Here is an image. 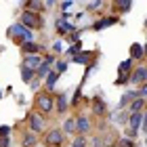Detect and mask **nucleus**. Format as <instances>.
<instances>
[{"label": "nucleus", "instance_id": "0eeeda50", "mask_svg": "<svg viewBox=\"0 0 147 147\" xmlns=\"http://www.w3.org/2000/svg\"><path fill=\"white\" fill-rule=\"evenodd\" d=\"M92 57H95V53H92V51H80L76 57H71V61L78 63V65H90Z\"/></svg>", "mask_w": 147, "mask_h": 147}, {"label": "nucleus", "instance_id": "39448f33", "mask_svg": "<svg viewBox=\"0 0 147 147\" xmlns=\"http://www.w3.org/2000/svg\"><path fill=\"white\" fill-rule=\"evenodd\" d=\"M44 145L46 147H61L63 145V130H59V128L49 130L44 135Z\"/></svg>", "mask_w": 147, "mask_h": 147}, {"label": "nucleus", "instance_id": "2eb2a0df", "mask_svg": "<svg viewBox=\"0 0 147 147\" xmlns=\"http://www.w3.org/2000/svg\"><path fill=\"white\" fill-rule=\"evenodd\" d=\"M55 107H57V111H59V113L67 111L69 103H67V97H65L63 92H61V95H57V97H55Z\"/></svg>", "mask_w": 147, "mask_h": 147}, {"label": "nucleus", "instance_id": "aec40b11", "mask_svg": "<svg viewBox=\"0 0 147 147\" xmlns=\"http://www.w3.org/2000/svg\"><path fill=\"white\" fill-rule=\"evenodd\" d=\"M34 76H36L34 69H28V67H23V65H21V80H23L25 84L32 82V80H34Z\"/></svg>", "mask_w": 147, "mask_h": 147}, {"label": "nucleus", "instance_id": "1a4fd4ad", "mask_svg": "<svg viewBox=\"0 0 147 147\" xmlns=\"http://www.w3.org/2000/svg\"><path fill=\"white\" fill-rule=\"evenodd\" d=\"M40 65H42V57H40V55H25V59H23V67L36 71Z\"/></svg>", "mask_w": 147, "mask_h": 147}, {"label": "nucleus", "instance_id": "b1692460", "mask_svg": "<svg viewBox=\"0 0 147 147\" xmlns=\"http://www.w3.org/2000/svg\"><path fill=\"white\" fill-rule=\"evenodd\" d=\"M49 74H51V67H49V65H44V63L36 69V76L38 78H44V76H49Z\"/></svg>", "mask_w": 147, "mask_h": 147}, {"label": "nucleus", "instance_id": "473e14b6", "mask_svg": "<svg viewBox=\"0 0 147 147\" xmlns=\"http://www.w3.org/2000/svg\"><path fill=\"white\" fill-rule=\"evenodd\" d=\"M11 132V126H0V137H9Z\"/></svg>", "mask_w": 147, "mask_h": 147}, {"label": "nucleus", "instance_id": "2f4dec72", "mask_svg": "<svg viewBox=\"0 0 147 147\" xmlns=\"http://www.w3.org/2000/svg\"><path fill=\"white\" fill-rule=\"evenodd\" d=\"M53 51H55V53H63V51H65L63 42H55V44H53Z\"/></svg>", "mask_w": 147, "mask_h": 147}, {"label": "nucleus", "instance_id": "e433bc0d", "mask_svg": "<svg viewBox=\"0 0 147 147\" xmlns=\"http://www.w3.org/2000/svg\"><path fill=\"white\" fill-rule=\"evenodd\" d=\"M101 4H103V2H90L88 6H90V9H95V11H97V9H101Z\"/></svg>", "mask_w": 147, "mask_h": 147}, {"label": "nucleus", "instance_id": "58836bf2", "mask_svg": "<svg viewBox=\"0 0 147 147\" xmlns=\"http://www.w3.org/2000/svg\"><path fill=\"white\" fill-rule=\"evenodd\" d=\"M143 57H147V44L143 46Z\"/></svg>", "mask_w": 147, "mask_h": 147}, {"label": "nucleus", "instance_id": "ddd939ff", "mask_svg": "<svg viewBox=\"0 0 147 147\" xmlns=\"http://www.w3.org/2000/svg\"><path fill=\"white\" fill-rule=\"evenodd\" d=\"M135 99H139V92H137V90H126L124 95H122V99H120V107H126V105H130Z\"/></svg>", "mask_w": 147, "mask_h": 147}, {"label": "nucleus", "instance_id": "f3484780", "mask_svg": "<svg viewBox=\"0 0 147 147\" xmlns=\"http://www.w3.org/2000/svg\"><path fill=\"white\" fill-rule=\"evenodd\" d=\"M143 107H145V99L139 97V99H135V101L128 105V111L130 113H143Z\"/></svg>", "mask_w": 147, "mask_h": 147}, {"label": "nucleus", "instance_id": "f03ea898", "mask_svg": "<svg viewBox=\"0 0 147 147\" xmlns=\"http://www.w3.org/2000/svg\"><path fill=\"white\" fill-rule=\"evenodd\" d=\"M21 25H25L28 30H40L44 25V19L40 13H34V11H25L21 15V21H19Z\"/></svg>", "mask_w": 147, "mask_h": 147}, {"label": "nucleus", "instance_id": "4be33fe9", "mask_svg": "<svg viewBox=\"0 0 147 147\" xmlns=\"http://www.w3.org/2000/svg\"><path fill=\"white\" fill-rule=\"evenodd\" d=\"M63 132H76V118H69V120H65V124H63Z\"/></svg>", "mask_w": 147, "mask_h": 147}, {"label": "nucleus", "instance_id": "4c0bfd02", "mask_svg": "<svg viewBox=\"0 0 147 147\" xmlns=\"http://www.w3.org/2000/svg\"><path fill=\"white\" fill-rule=\"evenodd\" d=\"M116 120H118V122H126V113H120Z\"/></svg>", "mask_w": 147, "mask_h": 147}, {"label": "nucleus", "instance_id": "cd10ccee", "mask_svg": "<svg viewBox=\"0 0 147 147\" xmlns=\"http://www.w3.org/2000/svg\"><path fill=\"white\" fill-rule=\"evenodd\" d=\"M118 147H135V141H132V139H120L118 141Z\"/></svg>", "mask_w": 147, "mask_h": 147}, {"label": "nucleus", "instance_id": "9d476101", "mask_svg": "<svg viewBox=\"0 0 147 147\" xmlns=\"http://www.w3.org/2000/svg\"><path fill=\"white\" fill-rule=\"evenodd\" d=\"M128 82H130V84H143V82H145V65H139L137 69H132Z\"/></svg>", "mask_w": 147, "mask_h": 147}, {"label": "nucleus", "instance_id": "a211bd4d", "mask_svg": "<svg viewBox=\"0 0 147 147\" xmlns=\"http://www.w3.org/2000/svg\"><path fill=\"white\" fill-rule=\"evenodd\" d=\"M111 4L118 9V15H122V13H128V11H130V6H132L130 0H113Z\"/></svg>", "mask_w": 147, "mask_h": 147}, {"label": "nucleus", "instance_id": "a878e982", "mask_svg": "<svg viewBox=\"0 0 147 147\" xmlns=\"http://www.w3.org/2000/svg\"><path fill=\"white\" fill-rule=\"evenodd\" d=\"M67 65H69L67 61H57L55 63V71L57 74H65V71H67Z\"/></svg>", "mask_w": 147, "mask_h": 147}, {"label": "nucleus", "instance_id": "c9c22d12", "mask_svg": "<svg viewBox=\"0 0 147 147\" xmlns=\"http://www.w3.org/2000/svg\"><path fill=\"white\" fill-rule=\"evenodd\" d=\"M61 9H63V13H67V11L71 9V2H63V4H61Z\"/></svg>", "mask_w": 147, "mask_h": 147}, {"label": "nucleus", "instance_id": "a19ab883", "mask_svg": "<svg viewBox=\"0 0 147 147\" xmlns=\"http://www.w3.org/2000/svg\"><path fill=\"white\" fill-rule=\"evenodd\" d=\"M145 28H147V17H145Z\"/></svg>", "mask_w": 147, "mask_h": 147}, {"label": "nucleus", "instance_id": "bb28decb", "mask_svg": "<svg viewBox=\"0 0 147 147\" xmlns=\"http://www.w3.org/2000/svg\"><path fill=\"white\" fill-rule=\"evenodd\" d=\"M80 99H82V88H76V92H74V99H71V107H78V103H80Z\"/></svg>", "mask_w": 147, "mask_h": 147}, {"label": "nucleus", "instance_id": "9b49d317", "mask_svg": "<svg viewBox=\"0 0 147 147\" xmlns=\"http://www.w3.org/2000/svg\"><path fill=\"white\" fill-rule=\"evenodd\" d=\"M90 128V122H88V116H76V132H80V137L84 132H88Z\"/></svg>", "mask_w": 147, "mask_h": 147}, {"label": "nucleus", "instance_id": "f704fd0d", "mask_svg": "<svg viewBox=\"0 0 147 147\" xmlns=\"http://www.w3.org/2000/svg\"><path fill=\"white\" fill-rule=\"evenodd\" d=\"M137 92H139V97H143V99H145V97H147V84H143Z\"/></svg>", "mask_w": 147, "mask_h": 147}, {"label": "nucleus", "instance_id": "20e7f679", "mask_svg": "<svg viewBox=\"0 0 147 147\" xmlns=\"http://www.w3.org/2000/svg\"><path fill=\"white\" fill-rule=\"evenodd\" d=\"M36 107H38V113H49L55 107V99L49 92H38L36 95Z\"/></svg>", "mask_w": 147, "mask_h": 147}, {"label": "nucleus", "instance_id": "f257e3e1", "mask_svg": "<svg viewBox=\"0 0 147 147\" xmlns=\"http://www.w3.org/2000/svg\"><path fill=\"white\" fill-rule=\"evenodd\" d=\"M9 38L15 40L17 44L34 42V32L28 30V28H25V25H21V23H15V25H11V28H9Z\"/></svg>", "mask_w": 147, "mask_h": 147}, {"label": "nucleus", "instance_id": "5701e85b", "mask_svg": "<svg viewBox=\"0 0 147 147\" xmlns=\"http://www.w3.org/2000/svg\"><path fill=\"white\" fill-rule=\"evenodd\" d=\"M67 51V55H71V57H76L80 51H82V42H76V44H69V49H65Z\"/></svg>", "mask_w": 147, "mask_h": 147}, {"label": "nucleus", "instance_id": "c756f323", "mask_svg": "<svg viewBox=\"0 0 147 147\" xmlns=\"http://www.w3.org/2000/svg\"><path fill=\"white\" fill-rule=\"evenodd\" d=\"M71 147H86V139H84V137H78V139H74Z\"/></svg>", "mask_w": 147, "mask_h": 147}, {"label": "nucleus", "instance_id": "ea45409f", "mask_svg": "<svg viewBox=\"0 0 147 147\" xmlns=\"http://www.w3.org/2000/svg\"><path fill=\"white\" fill-rule=\"evenodd\" d=\"M145 82H147V67H145Z\"/></svg>", "mask_w": 147, "mask_h": 147}, {"label": "nucleus", "instance_id": "393cba45", "mask_svg": "<svg viewBox=\"0 0 147 147\" xmlns=\"http://www.w3.org/2000/svg\"><path fill=\"white\" fill-rule=\"evenodd\" d=\"M36 145V135H25L23 137V147H34Z\"/></svg>", "mask_w": 147, "mask_h": 147}, {"label": "nucleus", "instance_id": "7ed1b4c3", "mask_svg": "<svg viewBox=\"0 0 147 147\" xmlns=\"http://www.w3.org/2000/svg\"><path fill=\"white\" fill-rule=\"evenodd\" d=\"M132 59H124L122 63L118 65V78H116V84L122 86V84H128L130 80V74H132Z\"/></svg>", "mask_w": 147, "mask_h": 147}, {"label": "nucleus", "instance_id": "6ab92c4d", "mask_svg": "<svg viewBox=\"0 0 147 147\" xmlns=\"http://www.w3.org/2000/svg\"><path fill=\"white\" fill-rule=\"evenodd\" d=\"M57 80H59V74L55 69H51V74L46 76V88L53 90V88H55V84H57Z\"/></svg>", "mask_w": 147, "mask_h": 147}, {"label": "nucleus", "instance_id": "c85d7f7f", "mask_svg": "<svg viewBox=\"0 0 147 147\" xmlns=\"http://www.w3.org/2000/svg\"><path fill=\"white\" fill-rule=\"evenodd\" d=\"M42 63H44V65H49V67H51L53 63H57V59H55V55H44Z\"/></svg>", "mask_w": 147, "mask_h": 147}, {"label": "nucleus", "instance_id": "dca6fc26", "mask_svg": "<svg viewBox=\"0 0 147 147\" xmlns=\"http://www.w3.org/2000/svg\"><path fill=\"white\" fill-rule=\"evenodd\" d=\"M128 59H132V61L143 59V46L139 44V42H132V44H130V57H128Z\"/></svg>", "mask_w": 147, "mask_h": 147}, {"label": "nucleus", "instance_id": "f8f14e48", "mask_svg": "<svg viewBox=\"0 0 147 147\" xmlns=\"http://www.w3.org/2000/svg\"><path fill=\"white\" fill-rule=\"evenodd\" d=\"M21 51L25 53V55H40L42 46L36 44V42H23V44H21Z\"/></svg>", "mask_w": 147, "mask_h": 147}, {"label": "nucleus", "instance_id": "412c9836", "mask_svg": "<svg viewBox=\"0 0 147 147\" xmlns=\"http://www.w3.org/2000/svg\"><path fill=\"white\" fill-rule=\"evenodd\" d=\"M25 6H28V11L40 13V9H44V2H38V0H30V2H25Z\"/></svg>", "mask_w": 147, "mask_h": 147}, {"label": "nucleus", "instance_id": "37998d69", "mask_svg": "<svg viewBox=\"0 0 147 147\" xmlns=\"http://www.w3.org/2000/svg\"><path fill=\"white\" fill-rule=\"evenodd\" d=\"M0 99H2V92H0Z\"/></svg>", "mask_w": 147, "mask_h": 147}, {"label": "nucleus", "instance_id": "7c9ffc66", "mask_svg": "<svg viewBox=\"0 0 147 147\" xmlns=\"http://www.w3.org/2000/svg\"><path fill=\"white\" fill-rule=\"evenodd\" d=\"M139 130H141V132H147V111L143 113V118H141V126H139Z\"/></svg>", "mask_w": 147, "mask_h": 147}, {"label": "nucleus", "instance_id": "6e6552de", "mask_svg": "<svg viewBox=\"0 0 147 147\" xmlns=\"http://www.w3.org/2000/svg\"><path fill=\"white\" fill-rule=\"evenodd\" d=\"M116 23H120L118 17H103V19H99V21L92 23V30H95V32H101V30L109 28V25H116Z\"/></svg>", "mask_w": 147, "mask_h": 147}, {"label": "nucleus", "instance_id": "72a5a7b5", "mask_svg": "<svg viewBox=\"0 0 147 147\" xmlns=\"http://www.w3.org/2000/svg\"><path fill=\"white\" fill-rule=\"evenodd\" d=\"M11 145V139L9 137H0V147H9Z\"/></svg>", "mask_w": 147, "mask_h": 147}, {"label": "nucleus", "instance_id": "4468645a", "mask_svg": "<svg viewBox=\"0 0 147 147\" xmlns=\"http://www.w3.org/2000/svg\"><path fill=\"white\" fill-rule=\"evenodd\" d=\"M92 109H95V116H103L107 105H105V101L101 97H92Z\"/></svg>", "mask_w": 147, "mask_h": 147}, {"label": "nucleus", "instance_id": "423d86ee", "mask_svg": "<svg viewBox=\"0 0 147 147\" xmlns=\"http://www.w3.org/2000/svg\"><path fill=\"white\" fill-rule=\"evenodd\" d=\"M28 120H30V130H32V135H36V132H42V130H44V116H42V113L32 111Z\"/></svg>", "mask_w": 147, "mask_h": 147}, {"label": "nucleus", "instance_id": "79ce46f5", "mask_svg": "<svg viewBox=\"0 0 147 147\" xmlns=\"http://www.w3.org/2000/svg\"><path fill=\"white\" fill-rule=\"evenodd\" d=\"M145 145H147V137H145Z\"/></svg>", "mask_w": 147, "mask_h": 147}]
</instances>
